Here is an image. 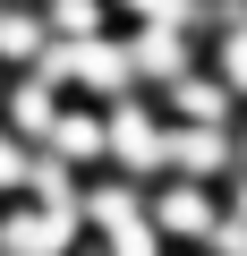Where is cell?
<instances>
[{"instance_id":"cell-6","label":"cell","mask_w":247,"mask_h":256,"mask_svg":"<svg viewBox=\"0 0 247 256\" xmlns=\"http://www.w3.org/2000/svg\"><path fill=\"white\" fill-rule=\"evenodd\" d=\"M77 256H94V248H77Z\"/></svg>"},{"instance_id":"cell-5","label":"cell","mask_w":247,"mask_h":256,"mask_svg":"<svg viewBox=\"0 0 247 256\" xmlns=\"http://www.w3.org/2000/svg\"><path fill=\"white\" fill-rule=\"evenodd\" d=\"M230 162H239V171H247V111H239V120H230Z\"/></svg>"},{"instance_id":"cell-1","label":"cell","mask_w":247,"mask_h":256,"mask_svg":"<svg viewBox=\"0 0 247 256\" xmlns=\"http://www.w3.org/2000/svg\"><path fill=\"white\" fill-rule=\"evenodd\" d=\"M145 222L162 230L171 256H205V239L222 230V188H205V180H154L145 188Z\"/></svg>"},{"instance_id":"cell-2","label":"cell","mask_w":247,"mask_h":256,"mask_svg":"<svg viewBox=\"0 0 247 256\" xmlns=\"http://www.w3.org/2000/svg\"><path fill=\"white\" fill-rule=\"evenodd\" d=\"M239 111H247V102H239L205 60H196L188 77H171V86H162V120H171V128H230Z\"/></svg>"},{"instance_id":"cell-7","label":"cell","mask_w":247,"mask_h":256,"mask_svg":"<svg viewBox=\"0 0 247 256\" xmlns=\"http://www.w3.org/2000/svg\"><path fill=\"white\" fill-rule=\"evenodd\" d=\"M0 86H9V77H0Z\"/></svg>"},{"instance_id":"cell-3","label":"cell","mask_w":247,"mask_h":256,"mask_svg":"<svg viewBox=\"0 0 247 256\" xmlns=\"http://www.w3.org/2000/svg\"><path fill=\"white\" fill-rule=\"evenodd\" d=\"M51 60V26L34 0H0V77H26Z\"/></svg>"},{"instance_id":"cell-4","label":"cell","mask_w":247,"mask_h":256,"mask_svg":"<svg viewBox=\"0 0 247 256\" xmlns=\"http://www.w3.org/2000/svg\"><path fill=\"white\" fill-rule=\"evenodd\" d=\"M51 43H85V34H119V9L111 0H34Z\"/></svg>"}]
</instances>
